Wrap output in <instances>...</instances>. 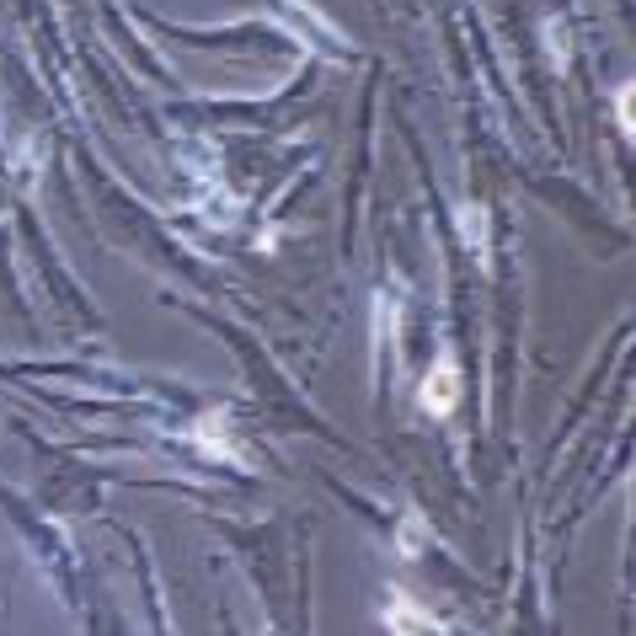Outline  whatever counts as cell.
<instances>
[{
  "label": "cell",
  "mask_w": 636,
  "mask_h": 636,
  "mask_svg": "<svg viewBox=\"0 0 636 636\" xmlns=\"http://www.w3.org/2000/svg\"><path fill=\"white\" fill-rule=\"evenodd\" d=\"M417 540H423V519L407 514V535H401V551H417Z\"/></svg>",
  "instance_id": "cell-5"
},
{
  "label": "cell",
  "mask_w": 636,
  "mask_h": 636,
  "mask_svg": "<svg viewBox=\"0 0 636 636\" xmlns=\"http://www.w3.org/2000/svg\"><path fill=\"white\" fill-rule=\"evenodd\" d=\"M193 439H198V449H209V455H225V460H236V449H230V439H225V417H198L193 423Z\"/></svg>",
  "instance_id": "cell-3"
},
{
  "label": "cell",
  "mask_w": 636,
  "mask_h": 636,
  "mask_svg": "<svg viewBox=\"0 0 636 636\" xmlns=\"http://www.w3.org/2000/svg\"><path fill=\"white\" fill-rule=\"evenodd\" d=\"M460 236H465V246H471L476 257H487V209L460 204Z\"/></svg>",
  "instance_id": "cell-4"
},
{
  "label": "cell",
  "mask_w": 636,
  "mask_h": 636,
  "mask_svg": "<svg viewBox=\"0 0 636 636\" xmlns=\"http://www.w3.org/2000/svg\"><path fill=\"white\" fill-rule=\"evenodd\" d=\"M455 401H460V364L449 359H439V369L423 380V412H433V417H449L455 412Z\"/></svg>",
  "instance_id": "cell-1"
},
{
  "label": "cell",
  "mask_w": 636,
  "mask_h": 636,
  "mask_svg": "<svg viewBox=\"0 0 636 636\" xmlns=\"http://www.w3.org/2000/svg\"><path fill=\"white\" fill-rule=\"evenodd\" d=\"M391 631H439V620H433L428 610H417V599L407 594H391Z\"/></svg>",
  "instance_id": "cell-2"
}]
</instances>
